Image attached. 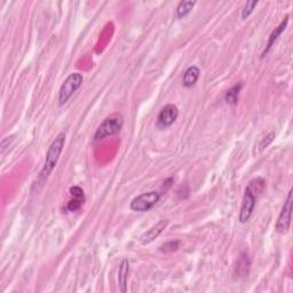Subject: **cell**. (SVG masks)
<instances>
[{
  "mask_svg": "<svg viewBox=\"0 0 293 293\" xmlns=\"http://www.w3.org/2000/svg\"><path fill=\"white\" fill-rule=\"evenodd\" d=\"M167 224H169V222L165 221V220H162V221H159L158 223H156L155 226L151 227L150 229H148L146 233H143L142 236L140 237L141 244L147 245V244H150V243H153L155 239L165 230Z\"/></svg>",
  "mask_w": 293,
  "mask_h": 293,
  "instance_id": "ba28073f",
  "label": "cell"
},
{
  "mask_svg": "<svg viewBox=\"0 0 293 293\" xmlns=\"http://www.w3.org/2000/svg\"><path fill=\"white\" fill-rule=\"evenodd\" d=\"M242 86H243L242 83L236 84V85L234 87H231V89L229 91H228V92L226 93V95H224V98H226L227 103L233 104V105H235L236 103H237L238 97H239V92H241Z\"/></svg>",
  "mask_w": 293,
  "mask_h": 293,
  "instance_id": "4fadbf2b",
  "label": "cell"
},
{
  "mask_svg": "<svg viewBox=\"0 0 293 293\" xmlns=\"http://www.w3.org/2000/svg\"><path fill=\"white\" fill-rule=\"evenodd\" d=\"M196 5L195 1H189V0H185V1H181L177 7V17L182 18L192 12L194 6Z\"/></svg>",
  "mask_w": 293,
  "mask_h": 293,
  "instance_id": "5bb4252c",
  "label": "cell"
},
{
  "mask_svg": "<svg viewBox=\"0 0 293 293\" xmlns=\"http://www.w3.org/2000/svg\"><path fill=\"white\" fill-rule=\"evenodd\" d=\"M200 75V70L196 66H190L187 70L185 71L184 78H182V84L185 87H193L197 83Z\"/></svg>",
  "mask_w": 293,
  "mask_h": 293,
  "instance_id": "7c38bea8",
  "label": "cell"
},
{
  "mask_svg": "<svg viewBox=\"0 0 293 293\" xmlns=\"http://www.w3.org/2000/svg\"><path fill=\"white\" fill-rule=\"evenodd\" d=\"M84 203H85V201L82 200V199L71 198V200L69 201V203H68L67 208H68V210H69L70 212H77L78 210H81Z\"/></svg>",
  "mask_w": 293,
  "mask_h": 293,
  "instance_id": "e0dca14e",
  "label": "cell"
},
{
  "mask_svg": "<svg viewBox=\"0 0 293 293\" xmlns=\"http://www.w3.org/2000/svg\"><path fill=\"white\" fill-rule=\"evenodd\" d=\"M84 81V77L82 74H78V72H74V74H70L66 78V81L63 82L62 85H61L60 92H59V104L63 105L66 104L68 101L70 100V98L74 95L79 87L82 86Z\"/></svg>",
  "mask_w": 293,
  "mask_h": 293,
  "instance_id": "3957f363",
  "label": "cell"
},
{
  "mask_svg": "<svg viewBox=\"0 0 293 293\" xmlns=\"http://www.w3.org/2000/svg\"><path fill=\"white\" fill-rule=\"evenodd\" d=\"M178 116H179L178 106L172 103L166 104L164 108L161 110V112L158 113L157 123H156V125H157V127L161 129L172 126V125L176 123V120L178 119Z\"/></svg>",
  "mask_w": 293,
  "mask_h": 293,
  "instance_id": "52a82bcc",
  "label": "cell"
},
{
  "mask_svg": "<svg viewBox=\"0 0 293 293\" xmlns=\"http://www.w3.org/2000/svg\"><path fill=\"white\" fill-rule=\"evenodd\" d=\"M64 144H66V134L64 133H59L56 135V138L53 140V142L49 146L46 158H45V163L43 169L40 171V179L43 181L47 180V178L51 176L53 170L55 169L56 164H58L60 156L62 154Z\"/></svg>",
  "mask_w": 293,
  "mask_h": 293,
  "instance_id": "6da1fadb",
  "label": "cell"
},
{
  "mask_svg": "<svg viewBox=\"0 0 293 293\" xmlns=\"http://www.w3.org/2000/svg\"><path fill=\"white\" fill-rule=\"evenodd\" d=\"M129 274V264L126 259H124L119 265V272H118V284H119L120 291L125 293L127 291V281Z\"/></svg>",
  "mask_w": 293,
  "mask_h": 293,
  "instance_id": "8fae6325",
  "label": "cell"
},
{
  "mask_svg": "<svg viewBox=\"0 0 293 293\" xmlns=\"http://www.w3.org/2000/svg\"><path fill=\"white\" fill-rule=\"evenodd\" d=\"M291 213H292V190H290L288 194L287 199L284 201L283 208L279 215V219H277L275 228L276 230L279 231L280 234H285L288 233L289 229H290L291 224Z\"/></svg>",
  "mask_w": 293,
  "mask_h": 293,
  "instance_id": "5b68a950",
  "label": "cell"
},
{
  "mask_svg": "<svg viewBox=\"0 0 293 293\" xmlns=\"http://www.w3.org/2000/svg\"><path fill=\"white\" fill-rule=\"evenodd\" d=\"M250 268H251V259L249 257V254H247L246 252H243L238 259L237 265H236V268H235L236 275H237L238 277L249 276Z\"/></svg>",
  "mask_w": 293,
  "mask_h": 293,
  "instance_id": "30bf717a",
  "label": "cell"
},
{
  "mask_svg": "<svg viewBox=\"0 0 293 293\" xmlns=\"http://www.w3.org/2000/svg\"><path fill=\"white\" fill-rule=\"evenodd\" d=\"M288 23H289V16L285 17L284 20L281 22V24L279 26H277V28H275V29L273 30V32L270 33V36H269L268 43H267V45H266V48L264 49V52H262L261 58H265V56L268 54V52L270 51V48H272L273 45L276 43V40L279 39V37L282 35V32H283L284 30L287 29Z\"/></svg>",
  "mask_w": 293,
  "mask_h": 293,
  "instance_id": "9c48e42d",
  "label": "cell"
},
{
  "mask_svg": "<svg viewBox=\"0 0 293 293\" xmlns=\"http://www.w3.org/2000/svg\"><path fill=\"white\" fill-rule=\"evenodd\" d=\"M256 201H257V198H256V195H254V193L249 187H246L244 196H243L241 210H239V215H238V220L242 224L246 223L250 220L254 207H256Z\"/></svg>",
  "mask_w": 293,
  "mask_h": 293,
  "instance_id": "8992f818",
  "label": "cell"
},
{
  "mask_svg": "<svg viewBox=\"0 0 293 293\" xmlns=\"http://www.w3.org/2000/svg\"><path fill=\"white\" fill-rule=\"evenodd\" d=\"M257 5H258V1H249V2L245 3L244 8H243V12H242L243 20H245V18H247L251 14H252V12L254 10V8H256Z\"/></svg>",
  "mask_w": 293,
  "mask_h": 293,
  "instance_id": "2e32d148",
  "label": "cell"
},
{
  "mask_svg": "<svg viewBox=\"0 0 293 293\" xmlns=\"http://www.w3.org/2000/svg\"><path fill=\"white\" fill-rule=\"evenodd\" d=\"M159 199H161V195L157 192L143 193L132 199L129 207L134 212H148L158 203Z\"/></svg>",
  "mask_w": 293,
  "mask_h": 293,
  "instance_id": "277c9868",
  "label": "cell"
},
{
  "mask_svg": "<svg viewBox=\"0 0 293 293\" xmlns=\"http://www.w3.org/2000/svg\"><path fill=\"white\" fill-rule=\"evenodd\" d=\"M124 126V117L119 112H115L104 118L94 133V140L100 141L106 136L115 135L121 131Z\"/></svg>",
  "mask_w": 293,
  "mask_h": 293,
  "instance_id": "7a4b0ae2",
  "label": "cell"
},
{
  "mask_svg": "<svg viewBox=\"0 0 293 293\" xmlns=\"http://www.w3.org/2000/svg\"><path fill=\"white\" fill-rule=\"evenodd\" d=\"M179 246H180V242L171 241V242L165 243V244H163L161 247H159V251L163 253H171V252H174V251H177L179 249Z\"/></svg>",
  "mask_w": 293,
  "mask_h": 293,
  "instance_id": "9a60e30c",
  "label": "cell"
}]
</instances>
